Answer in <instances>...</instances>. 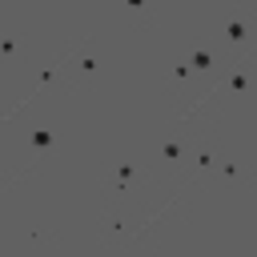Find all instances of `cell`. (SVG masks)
Masks as SVG:
<instances>
[{
  "label": "cell",
  "mask_w": 257,
  "mask_h": 257,
  "mask_svg": "<svg viewBox=\"0 0 257 257\" xmlns=\"http://www.w3.org/2000/svg\"><path fill=\"white\" fill-rule=\"evenodd\" d=\"M189 68H197V72H205V68H213V48H197V52L189 56Z\"/></svg>",
  "instance_id": "obj_2"
},
{
  "label": "cell",
  "mask_w": 257,
  "mask_h": 257,
  "mask_svg": "<svg viewBox=\"0 0 257 257\" xmlns=\"http://www.w3.org/2000/svg\"><path fill=\"white\" fill-rule=\"evenodd\" d=\"M225 40H233V44H245V40H249V24H245L241 16H233V20L225 24Z\"/></svg>",
  "instance_id": "obj_1"
},
{
  "label": "cell",
  "mask_w": 257,
  "mask_h": 257,
  "mask_svg": "<svg viewBox=\"0 0 257 257\" xmlns=\"http://www.w3.org/2000/svg\"><path fill=\"white\" fill-rule=\"evenodd\" d=\"M253 193H257V185H253Z\"/></svg>",
  "instance_id": "obj_7"
},
{
  "label": "cell",
  "mask_w": 257,
  "mask_h": 257,
  "mask_svg": "<svg viewBox=\"0 0 257 257\" xmlns=\"http://www.w3.org/2000/svg\"><path fill=\"white\" fill-rule=\"evenodd\" d=\"M133 173H137V169H133V165H120V173H116V189H124V181H128V177H133Z\"/></svg>",
  "instance_id": "obj_5"
},
{
  "label": "cell",
  "mask_w": 257,
  "mask_h": 257,
  "mask_svg": "<svg viewBox=\"0 0 257 257\" xmlns=\"http://www.w3.org/2000/svg\"><path fill=\"white\" fill-rule=\"evenodd\" d=\"M161 157H165V161H177V157H181V145H177V141H165V145H161Z\"/></svg>",
  "instance_id": "obj_3"
},
{
  "label": "cell",
  "mask_w": 257,
  "mask_h": 257,
  "mask_svg": "<svg viewBox=\"0 0 257 257\" xmlns=\"http://www.w3.org/2000/svg\"><path fill=\"white\" fill-rule=\"evenodd\" d=\"M32 145H36V149H48V145H52V133H44V128L32 133Z\"/></svg>",
  "instance_id": "obj_4"
},
{
  "label": "cell",
  "mask_w": 257,
  "mask_h": 257,
  "mask_svg": "<svg viewBox=\"0 0 257 257\" xmlns=\"http://www.w3.org/2000/svg\"><path fill=\"white\" fill-rule=\"evenodd\" d=\"M76 68H80V72H92V68H96V60H92V56H80V60H76Z\"/></svg>",
  "instance_id": "obj_6"
}]
</instances>
